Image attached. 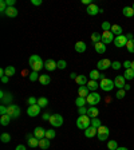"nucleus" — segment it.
<instances>
[{
	"label": "nucleus",
	"instance_id": "f257e3e1",
	"mask_svg": "<svg viewBox=\"0 0 134 150\" xmlns=\"http://www.w3.org/2000/svg\"><path fill=\"white\" fill-rule=\"evenodd\" d=\"M28 63H30V67L32 69V71H36V72H39L44 67V62L42 60V58L38 54H34V55L30 56Z\"/></svg>",
	"mask_w": 134,
	"mask_h": 150
},
{
	"label": "nucleus",
	"instance_id": "f03ea898",
	"mask_svg": "<svg viewBox=\"0 0 134 150\" xmlns=\"http://www.w3.org/2000/svg\"><path fill=\"white\" fill-rule=\"evenodd\" d=\"M90 126H91V119L87 115H79V118L77 119V127L81 129V130H86Z\"/></svg>",
	"mask_w": 134,
	"mask_h": 150
},
{
	"label": "nucleus",
	"instance_id": "7ed1b4c3",
	"mask_svg": "<svg viewBox=\"0 0 134 150\" xmlns=\"http://www.w3.org/2000/svg\"><path fill=\"white\" fill-rule=\"evenodd\" d=\"M99 87L102 88L103 91L109 93V91H111L113 88L116 87V86H114V81H111V79H107V78H103V79H101Z\"/></svg>",
	"mask_w": 134,
	"mask_h": 150
},
{
	"label": "nucleus",
	"instance_id": "20e7f679",
	"mask_svg": "<svg viewBox=\"0 0 134 150\" xmlns=\"http://www.w3.org/2000/svg\"><path fill=\"white\" fill-rule=\"evenodd\" d=\"M48 122L51 123L52 127H60V126L63 125L65 119H63V117L60 115V114H52V115L50 117V119H48Z\"/></svg>",
	"mask_w": 134,
	"mask_h": 150
},
{
	"label": "nucleus",
	"instance_id": "39448f33",
	"mask_svg": "<svg viewBox=\"0 0 134 150\" xmlns=\"http://www.w3.org/2000/svg\"><path fill=\"white\" fill-rule=\"evenodd\" d=\"M109 134H110V130L107 126H99V127L97 129V137L99 141H105L109 138Z\"/></svg>",
	"mask_w": 134,
	"mask_h": 150
},
{
	"label": "nucleus",
	"instance_id": "423d86ee",
	"mask_svg": "<svg viewBox=\"0 0 134 150\" xmlns=\"http://www.w3.org/2000/svg\"><path fill=\"white\" fill-rule=\"evenodd\" d=\"M86 100H87V103L90 106H97L98 103L101 102V95L97 93V91H93V93H90L87 95Z\"/></svg>",
	"mask_w": 134,
	"mask_h": 150
},
{
	"label": "nucleus",
	"instance_id": "0eeeda50",
	"mask_svg": "<svg viewBox=\"0 0 134 150\" xmlns=\"http://www.w3.org/2000/svg\"><path fill=\"white\" fill-rule=\"evenodd\" d=\"M7 114L12 119H18L20 117V107L18 105H9L8 109H7Z\"/></svg>",
	"mask_w": 134,
	"mask_h": 150
},
{
	"label": "nucleus",
	"instance_id": "6e6552de",
	"mask_svg": "<svg viewBox=\"0 0 134 150\" xmlns=\"http://www.w3.org/2000/svg\"><path fill=\"white\" fill-rule=\"evenodd\" d=\"M111 60L107 59V58H105V59H101L98 60L97 63V70H101V71H105V70H107L109 67H111Z\"/></svg>",
	"mask_w": 134,
	"mask_h": 150
},
{
	"label": "nucleus",
	"instance_id": "1a4fd4ad",
	"mask_svg": "<svg viewBox=\"0 0 134 150\" xmlns=\"http://www.w3.org/2000/svg\"><path fill=\"white\" fill-rule=\"evenodd\" d=\"M113 43L116 44V47H118V48L126 47V43H128L126 35H119V36H116V39H114V42H113Z\"/></svg>",
	"mask_w": 134,
	"mask_h": 150
},
{
	"label": "nucleus",
	"instance_id": "9d476101",
	"mask_svg": "<svg viewBox=\"0 0 134 150\" xmlns=\"http://www.w3.org/2000/svg\"><path fill=\"white\" fill-rule=\"evenodd\" d=\"M114 86H116L118 90H122V88H125L126 86V79L123 75H117L116 76V81H114Z\"/></svg>",
	"mask_w": 134,
	"mask_h": 150
},
{
	"label": "nucleus",
	"instance_id": "9b49d317",
	"mask_svg": "<svg viewBox=\"0 0 134 150\" xmlns=\"http://www.w3.org/2000/svg\"><path fill=\"white\" fill-rule=\"evenodd\" d=\"M0 99H1V103L3 105H11L12 102V94L11 93H6V91H0Z\"/></svg>",
	"mask_w": 134,
	"mask_h": 150
},
{
	"label": "nucleus",
	"instance_id": "f8f14e48",
	"mask_svg": "<svg viewBox=\"0 0 134 150\" xmlns=\"http://www.w3.org/2000/svg\"><path fill=\"white\" fill-rule=\"evenodd\" d=\"M114 39H116V38H114V35H113L111 31H105L102 34V43H105V44L113 43Z\"/></svg>",
	"mask_w": 134,
	"mask_h": 150
},
{
	"label": "nucleus",
	"instance_id": "ddd939ff",
	"mask_svg": "<svg viewBox=\"0 0 134 150\" xmlns=\"http://www.w3.org/2000/svg\"><path fill=\"white\" fill-rule=\"evenodd\" d=\"M40 109H42V107H39L38 105H32V106H28L27 114H28L30 117H38V115H39V112H40Z\"/></svg>",
	"mask_w": 134,
	"mask_h": 150
},
{
	"label": "nucleus",
	"instance_id": "4468645a",
	"mask_svg": "<svg viewBox=\"0 0 134 150\" xmlns=\"http://www.w3.org/2000/svg\"><path fill=\"white\" fill-rule=\"evenodd\" d=\"M27 144L30 147H38L39 146V139L34 134H27Z\"/></svg>",
	"mask_w": 134,
	"mask_h": 150
},
{
	"label": "nucleus",
	"instance_id": "2eb2a0df",
	"mask_svg": "<svg viewBox=\"0 0 134 150\" xmlns=\"http://www.w3.org/2000/svg\"><path fill=\"white\" fill-rule=\"evenodd\" d=\"M99 7L97 6V4H93L91 3L90 6H87V8H86V12L89 13L90 16H95V15H98L99 13Z\"/></svg>",
	"mask_w": 134,
	"mask_h": 150
},
{
	"label": "nucleus",
	"instance_id": "dca6fc26",
	"mask_svg": "<svg viewBox=\"0 0 134 150\" xmlns=\"http://www.w3.org/2000/svg\"><path fill=\"white\" fill-rule=\"evenodd\" d=\"M44 69L48 70V71H54L55 69H58V63L52 59H48L44 62Z\"/></svg>",
	"mask_w": 134,
	"mask_h": 150
},
{
	"label": "nucleus",
	"instance_id": "f3484780",
	"mask_svg": "<svg viewBox=\"0 0 134 150\" xmlns=\"http://www.w3.org/2000/svg\"><path fill=\"white\" fill-rule=\"evenodd\" d=\"M32 134H34L38 139H42V138H46V130H44L43 127H40V126H38V127H35Z\"/></svg>",
	"mask_w": 134,
	"mask_h": 150
},
{
	"label": "nucleus",
	"instance_id": "a211bd4d",
	"mask_svg": "<svg viewBox=\"0 0 134 150\" xmlns=\"http://www.w3.org/2000/svg\"><path fill=\"white\" fill-rule=\"evenodd\" d=\"M98 114H99V110L97 109L95 106H91V107H87V117L90 119L93 118H97Z\"/></svg>",
	"mask_w": 134,
	"mask_h": 150
},
{
	"label": "nucleus",
	"instance_id": "6ab92c4d",
	"mask_svg": "<svg viewBox=\"0 0 134 150\" xmlns=\"http://www.w3.org/2000/svg\"><path fill=\"white\" fill-rule=\"evenodd\" d=\"M74 48H75V51H77V52L83 54L84 51H86V48H87V46H86V43H84V42L79 40V42H77V43H75Z\"/></svg>",
	"mask_w": 134,
	"mask_h": 150
},
{
	"label": "nucleus",
	"instance_id": "aec40b11",
	"mask_svg": "<svg viewBox=\"0 0 134 150\" xmlns=\"http://www.w3.org/2000/svg\"><path fill=\"white\" fill-rule=\"evenodd\" d=\"M18 13H19V11H18V8H16V7H8L4 15L8 16V18H16V16H18Z\"/></svg>",
	"mask_w": 134,
	"mask_h": 150
},
{
	"label": "nucleus",
	"instance_id": "412c9836",
	"mask_svg": "<svg viewBox=\"0 0 134 150\" xmlns=\"http://www.w3.org/2000/svg\"><path fill=\"white\" fill-rule=\"evenodd\" d=\"M90 79L91 81H97V79H103L105 78V75L101 74L99 70H93V71H90Z\"/></svg>",
	"mask_w": 134,
	"mask_h": 150
},
{
	"label": "nucleus",
	"instance_id": "4be33fe9",
	"mask_svg": "<svg viewBox=\"0 0 134 150\" xmlns=\"http://www.w3.org/2000/svg\"><path fill=\"white\" fill-rule=\"evenodd\" d=\"M50 146H51V142L48 138H42V139H39V147H40L42 150H47Z\"/></svg>",
	"mask_w": 134,
	"mask_h": 150
},
{
	"label": "nucleus",
	"instance_id": "5701e85b",
	"mask_svg": "<svg viewBox=\"0 0 134 150\" xmlns=\"http://www.w3.org/2000/svg\"><path fill=\"white\" fill-rule=\"evenodd\" d=\"M94 48L98 54H105L106 52V44L102 43V42H98V43L94 44Z\"/></svg>",
	"mask_w": 134,
	"mask_h": 150
},
{
	"label": "nucleus",
	"instance_id": "b1692460",
	"mask_svg": "<svg viewBox=\"0 0 134 150\" xmlns=\"http://www.w3.org/2000/svg\"><path fill=\"white\" fill-rule=\"evenodd\" d=\"M84 135L87 138H94L97 135V129L94 127V126H90V127H87L84 130Z\"/></svg>",
	"mask_w": 134,
	"mask_h": 150
},
{
	"label": "nucleus",
	"instance_id": "393cba45",
	"mask_svg": "<svg viewBox=\"0 0 134 150\" xmlns=\"http://www.w3.org/2000/svg\"><path fill=\"white\" fill-rule=\"evenodd\" d=\"M89 87L87 86H79V88H78V95L79 97H83V98H87V95L90 93H89Z\"/></svg>",
	"mask_w": 134,
	"mask_h": 150
},
{
	"label": "nucleus",
	"instance_id": "a878e982",
	"mask_svg": "<svg viewBox=\"0 0 134 150\" xmlns=\"http://www.w3.org/2000/svg\"><path fill=\"white\" fill-rule=\"evenodd\" d=\"M110 31L113 32V35H116V36H119V35H122L123 30H122L121 25H118V24H113V25H111V30H110Z\"/></svg>",
	"mask_w": 134,
	"mask_h": 150
},
{
	"label": "nucleus",
	"instance_id": "bb28decb",
	"mask_svg": "<svg viewBox=\"0 0 134 150\" xmlns=\"http://www.w3.org/2000/svg\"><path fill=\"white\" fill-rule=\"evenodd\" d=\"M75 82H77L78 86H86V84H87V78H86L84 75H78L77 79H75Z\"/></svg>",
	"mask_w": 134,
	"mask_h": 150
},
{
	"label": "nucleus",
	"instance_id": "cd10ccee",
	"mask_svg": "<svg viewBox=\"0 0 134 150\" xmlns=\"http://www.w3.org/2000/svg\"><path fill=\"white\" fill-rule=\"evenodd\" d=\"M122 13H123V16H126V18H133L134 9L131 8V7H125V8L122 9Z\"/></svg>",
	"mask_w": 134,
	"mask_h": 150
},
{
	"label": "nucleus",
	"instance_id": "c85d7f7f",
	"mask_svg": "<svg viewBox=\"0 0 134 150\" xmlns=\"http://www.w3.org/2000/svg\"><path fill=\"white\" fill-rule=\"evenodd\" d=\"M39 82H40L42 84H44V86H47V84L51 83V78L50 75H40L39 76Z\"/></svg>",
	"mask_w": 134,
	"mask_h": 150
},
{
	"label": "nucleus",
	"instance_id": "c756f323",
	"mask_svg": "<svg viewBox=\"0 0 134 150\" xmlns=\"http://www.w3.org/2000/svg\"><path fill=\"white\" fill-rule=\"evenodd\" d=\"M87 103V100H86V98L83 97H78L77 99H75V105H77V107H84V105Z\"/></svg>",
	"mask_w": 134,
	"mask_h": 150
},
{
	"label": "nucleus",
	"instance_id": "7c9ffc66",
	"mask_svg": "<svg viewBox=\"0 0 134 150\" xmlns=\"http://www.w3.org/2000/svg\"><path fill=\"white\" fill-rule=\"evenodd\" d=\"M11 117L8 115V114H6V115H0V123L3 126H8V123L11 122Z\"/></svg>",
	"mask_w": 134,
	"mask_h": 150
},
{
	"label": "nucleus",
	"instance_id": "2f4dec72",
	"mask_svg": "<svg viewBox=\"0 0 134 150\" xmlns=\"http://www.w3.org/2000/svg\"><path fill=\"white\" fill-rule=\"evenodd\" d=\"M86 86H87V87H89V90H91V91H95L98 87H99V83H97V81H89Z\"/></svg>",
	"mask_w": 134,
	"mask_h": 150
},
{
	"label": "nucleus",
	"instance_id": "473e14b6",
	"mask_svg": "<svg viewBox=\"0 0 134 150\" xmlns=\"http://www.w3.org/2000/svg\"><path fill=\"white\" fill-rule=\"evenodd\" d=\"M123 76H125L126 81H131V79H134V71L131 69L125 70V74H123Z\"/></svg>",
	"mask_w": 134,
	"mask_h": 150
},
{
	"label": "nucleus",
	"instance_id": "72a5a7b5",
	"mask_svg": "<svg viewBox=\"0 0 134 150\" xmlns=\"http://www.w3.org/2000/svg\"><path fill=\"white\" fill-rule=\"evenodd\" d=\"M47 105H48V99H47L46 97H40L39 99H38V106H39V107H42V109H43V107H46Z\"/></svg>",
	"mask_w": 134,
	"mask_h": 150
},
{
	"label": "nucleus",
	"instance_id": "f704fd0d",
	"mask_svg": "<svg viewBox=\"0 0 134 150\" xmlns=\"http://www.w3.org/2000/svg\"><path fill=\"white\" fill-rule=\"evenodd\" d=\"M15 72H16V69L13 67V66H8V67H6V75L7 76H12V75H15Z\"/></svg>",
	"mask_w": 134,
	"mask_h": 150
},
{
	"label": "nucleus",
	"instance_id": "c9c22d12",
	"mask_svg": "<svg viewBox=\"0 0 134 150\" xmlns=\"http://www.w3.org/2000/svg\"><path fill=\"white\" fill-rule=\"evenodd\" d=\"M118 144H117V141H114V139H111V141H109L107 142V149L109 150H117L118 149Z\"/></svg>",
	"mask_w": 134,
	"mask_h": 150
},
{
	"label": "nucleus",
	"instance_id": "e433bc0d",
	"mask_svg": "<svg viewBox=\"0 0 134 150\" xmlns=\"http://www.w3.org/2000/svg\"><path fill=\"white\" fill-rule=\"evenodd\" d=\"M91 40H93V43H98V42H102V35L97 34V32H94L93 35H91Z\"/></svg>",
	"mask_w": 134,
	"mask_h": 150
},
{
	"label": "nucleus",
	"instance_id": "4c0bfd02",
	"mask_svg": "<svg viewBox=\"0 0 134 150\" xmlns=\"http://www.w3.org/2000/svg\"><path fill=\"white\" fill-rule=\"evenodd\" d=\"M56 135L55 130L54 129H48V130H46V138H48V139H54Z\"/></svg>",
	"mask_w": 134,
	"mask_h": 150
},
{
	"label": "nucleus",
	"instance_id": "58836bf2",
	"mask_svg": "<svg viewBox=\"0 0 134 150\" xmlns=\"http://www.w3.org/2000/svg\"><path fill=\"white\" fill-rule=\"evenodd\" d=\"M0 139H1L3 144H8L9 141H11V135H9L8 133H3V134L0 135Z\"/></svg>",
	"mask_w": 134,
	"mask_h": 150
},
{
	"label": "nucleus",
	"instance_id": "ea45409f",
	"mask_svg": "<svg viewBox=\"0 0 134 150\" xmlns=\"http://www.w3.org/2000/svg\"><path fill=\"white\" fill-rule=\"evenodd\" d=\"M126 50L130 54H134V40H128V43H126Z\"/></svg>",
	"mask_w": 134,
	"mask_h": 150
},
{
	"label": "nucleus",
	"instance_id": "a19ab883",
	"mask_svg": "<svg viewBox=\"0 0 134 150\" xmlns=\"http://www.w3.org/2000/svg\"><path fill=\"white\" fill-rule=\"evenodd\" d=\"M91 126H94L95 129H98L99 126H102V122H101L99 118H93L91 119Z\"/></svg>",
	"mask_w": 134,
	"mask_h": 150
},
{
	"label": "nucleus",
	"instance_id": "79ce46f5",
	"mask_svg": "<svg viewBox=\"0 0 134 150\" xmlns=\"http://www.w3.org/2000/svg\"><path fill=\"white\" fill-rule=\"evenodd\" d=\"M125 97H126V91L123 90V88L117 91V94H116V98H117V99H123Z\"/></svg>",
	"mask_w": 134,
	"mask_h": 150
},
{
	"label": "nucleus",
	"instance_id": "37998d69",
	"mask_svg": "<svg viewBox=\"0 0 134 150\" xmlns=\"http://www.w3.org/2000/svg\"><path fill=\"white\" fill-rule=\"evenodd\" d=\"M39 72H36V71H32L31 74H30V81L31 82H35V81H39Z\"/></svg>",
	"mask_w": 134,
	"mask_h": 150
},
{
	"label": "nucleus",
	"instance_id": "c03bdc74",
	"mask_svg": "<svg viewBox=\"0 0 134 150\" xmlns=\"http://www.w3.org/2000/svg\"><path fill=\"white\" fill-rule=\"evenodd\" d=\"M7 8H8V6H7L6 0H1V1H0V12L4 15V13H6V11H7Z\"/></svg>",
	"mask_w": 134,
	"mask_h": 150
},
{
	"label": "nucleus",
	"instance_id": "a18cd8bd",
	"mask_svg": "<svg viewBox=\"0 0 134 150\" xmlns=\"http://www.w3.org/2000/svg\"><path fill=\"white\" fill-rule=\"evenodd\" d=\"M111 25H113V24H110L109 22H103V23H102V30H103V32H105V31H110V30H111Z\"/></svg>",
	"mask_w": 134,
	"mask_h": 150
},
{
	"label": "nucleus",
	"instance_id": "49530a36",
	"mask_svg": "<svg viewBox=\"0 0 134 150\" xmlns=\"http://www.w3.org/2000/svg\"><path fill=\"white\" fill-rule=\"evenodd\" d=\"M121 67H122V63L118 62V60H114V62L111 63V69H114V70H119Z\"/></svg>",
	"mask_w": 134,
	"mask_h": 150
},
{
	"label": "nucleus",
	"instance_id": "de8ad7c7",
	"mask_svg": "<svg viewBox=\"0 0 134 150\" xmlns=\"http://www.w3.org/2000/svg\"><path fill=\"white\" fill-rule=\"evenodd\" d=\"M27 103H28V106H32V105H38V99L35 97H30L27 99Z\"/></svg>",
	"mask_w": 134,
	"mask_h": 150
},
{
	"label": "nucleus",
	"instance_id": "09e8293b",
	"mask_svg": "<svg viewBox=\"0 0 134 150\" xmlns=\"http://www.w3.org/2000/svg\"><path fill=\"white\" fill-rule=\"evenodd\" d=\"M56 63H58V69H60V70L67 67V62L66 60H59V62H56Z\"/></svg>",
	"mask_w": 134,
	"mask_h": 150
},
{
	"label": "nucleus",
	"instance_id": "8fccbe9b",
	"mask_svg": "<svg viewBox=\"0 0 134 150\" xmlns=\"http://www.w3.org/2000/svg\"><path fill=\"white\" fill-rule=\"evenodd\" d=\"M78 112L79 115H87V107H79Z\"/></svg>",
	"mask_w": 134,
	"mask_h": 150
},
{
	"label": "nucleus",
	"instance_id": "3c124183",
	"mask_svg": "<svg viewBox=\"0 0 134 150\" xmlns=\"http://www.w3.org/2000/svg\"><path fill=\"white\" fill-rule=\"evenodd\" d=\"M7 109H8V107H7L6 105H1V106H0V115H6Z\"/></svg>",
	"mask_w": 134,
	"mask_h": 150
},
{
	"label": "nucleus",
	"instance_id": "603ef678",
	"mask_svg": "<svg viewBox=\"0 0 134 150\" xmlns=\"http://www.w3.org/2000/svg\"><path fill=\"white\" fill-rule=\"evenodd\" d=\"M122 66L125 67V70H128V69H130V67H131V62H130V60H125V62L122 63Z\"/></svg>",
	"mask_w": 134,
	"mask_h": 150
},
{
	"label": "nucleus",
	"instance_id": "864d4df0",
	"mask_svg": "<svg viewBox=\"0 0 134 150\" xmlns=\"http://www.w3.org/2000/svg\"><path fill=\"white\" fill-rule=\"evenodd\" d=\"M6 3L8 7H15V3H16V0H6Z\"/></svg>",
	"mask_w": 134,
	"mask_h": 150
},
{
	"label": "nucleus",
	"instance_id": "5fc2aeb1",
	"mask_svg": "<svg viewBox=\"0 0 134 150\" xmlns=\"http://www.w3.org/2000/svg\"><path fill=\"white\" fill-rule=\"evenodd\" d=\"M42 3H43L42 0H31V4H34V6H40Z\"/></svg>",
	"mask_w": 134,
	"mask_h": 150
},
{
	"label": "nucleus",
	"instance_id": "6e6d98bb",
	"mask_svg": "<svg viewBox=\"0 0 134 150\" xmlns=\"http://www.w3.org/2000/svg\"><path fill=\"white\" fill-rule=\"evenodd\" d=\"M126 39H128V40H134L133 34H131V32H128V34H126Z\"/></svg>",
	"mask_w": 134,
	"mask_h": 150
},
{
	"label": "nucleus",
	"instance_id": "4d7b16f0",
	"mask_svg": "<svg viewBox=\"0 0 134 150\" xmlns=\"http://www.w3.org/2000/svg\"><path fill=\"white\" fill-rule=\"evenodd\" d=\"M8 76H7V75H3V76H1V83H8Z\"/></svg>",
	"mask_w": 134,
	"mask_h": 150
},
{
	"label": "nucleus",
	"instance_id": "13d9d810",
	"mask_svg": "<svg viewBox=\"0 0 134 150\" xmlns=\"http://www.w3.org/2000/svg\"><path fill=\"white\" fill-rule=\"evenodd\" d=\"M15 150H27V147H26L24 145H18Z\"/></svg>",
	"mask_w": 134,
	"mask_h": 150
},
{
	"label": "nucleus",
	"instance_id": "bf43d9fd",
	"mask_svg": "<svg viewBox=\"0 0 134 150\" xmlns=\"http://www.w3.org/2000/svg\"><path fill=\"white\" fill-rule=\"evenodd\" d=\"M50 114H48V112H44V114H43V119H44V121H48V119H50Z\"/></svg>",
	"mask_w": 134,
	"mask_h": 150
},
{
	"label": "nucleus",
	"instance_id": "052dcab7",
	"mask_svg": "<svg viewBox=\"0 0 134 150\" xmlns=\"http://www.w3.org/2000/svg\"><path fill=\"white\" fill-rule=\"evenodd\" d=\"M77 76H78V74H75V72L70 74V79H77Z\"/></svg>",
	"mask_w": 134,
	"mask_h": 150
},
{
	"label": "nucleus",
	"instance_id": "680f3d73",
	"mask_svg": "<svg viewBox=\"0 0 134 150\" xmlns=\"http://www.w3.org/2000/svg\"><path fill=\"white\" fill-rule=\"evenodd\" d=\"M82 3H83V4H87V6H90L91 1H90V0H82Z\"/></svg>",
	"mask_w": 134,
	"mask_h": 150
},
{
	"label": "nucleus",
	"instance_id": "e2e57ef3",
	"mask_svg": "<svg viewBox=\"0 0 134 150\" xmlns=\"http://www.w3.org/2000/svg\"><path fill=\"white\" fill-rule=\"evenodd\" d=\"M123 90H125V91H129V90H130V84H126V86H125V88H123Z\"/></svg>",
	"mask_w": 134,
	"mask_h": 150
},
{
	"label": "nucleus",
	"instance_id": "0e129e2a",
	"mask_svg": "<svg viewBox=\"0 0 134 150\" xmlns=\"http://www.w3.org/2000/svg\"><path fill=\"white\" fill-rule=\"evenodd\" d=\"M117 150H129V149H128V147H122V146H119Z\"/></svg>",
	"mask_w": 134,
	"mask_h": 150
},
{
	"label": "nucleus",
	"instance_id": "69168bd1",
	"mask_svg": "<svg viewBox=\"0 0 134 150\" xmlns=\"http://www.w3.org/2000/svg\"><path fill=\"white\" fill-rule=\"evenodd\" d=\"M130 69L134 71V60H133V62H131V67H130Z\"/></svg>",
	"mask_w": 134,
	"mask_h": 150
},
{
	"label": "nucleus",
	"instance_id": "338daca9",
	"mask_svg": "<svg viewBox=\"0 0 134 150\" xmlns=\"http://www.w3.org/2000/svg\"><path fill=\"white\" fill-rule=\"evenodd\" d=\"M131 8H133V9H134V4H133V6H131Z\"/></svg>",
	"mask_w": 134,
	"mask_h": 150
}]
</instances>
